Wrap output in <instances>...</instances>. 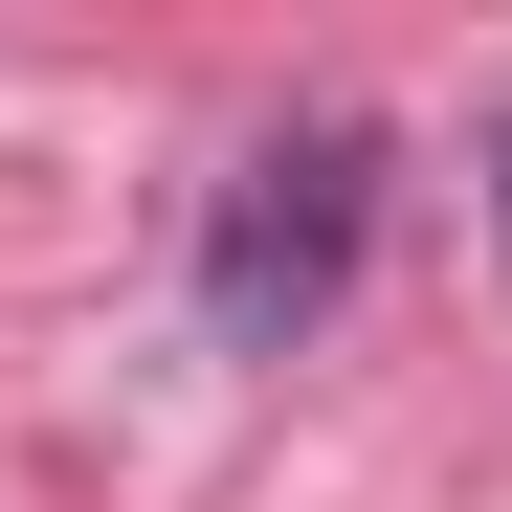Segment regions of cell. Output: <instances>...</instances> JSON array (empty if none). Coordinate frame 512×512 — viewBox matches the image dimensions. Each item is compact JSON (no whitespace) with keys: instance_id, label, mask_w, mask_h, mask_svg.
I'll return each instance as SVG.
<instances>
[{"instance_id":"cell-1","label":"cell","mask_w":512,"mask_h":512,"mask_svg":"<svg viewBox=\"0 0 512 512\" xmlns=\"http://www.w3.org/2000/svg\"><path fill=\"white\" fill-rule=\"evenodd\" d=\"M357 245H379V134L357 112H290V134H245L223 156V201H201V357H312L334 290H357Z\"/></svg>"},{"instance_id":"cell-2","label":"cell","mask_w":512,"mask_h":512,"mask_svg":"<svg viewBox=\"0 0 512 512\" xmlns=\"http://www.w3.org/2000/svg\"><path fill=\"white\" fill-rule=\"evenodd\" d=\"M468 201H490V245H512V112H490V134H468Z\"/></svg>"}]
</instances>
